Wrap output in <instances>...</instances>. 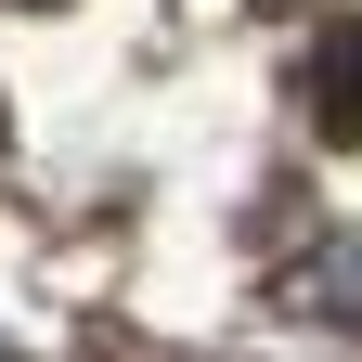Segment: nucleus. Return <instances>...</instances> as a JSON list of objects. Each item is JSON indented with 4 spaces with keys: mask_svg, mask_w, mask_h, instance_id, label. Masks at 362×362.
Returning a JSON list of instances; mask_svg holds the SVG:
<instances>
[{
    "mask_svg": "<svg viewBox=\"0 0 362 362\" xmlns=\"http://www.w3.org/2000/svg\"><path fill=\"white\" fill-rule=\"evenodd\" d=\"M324 298H337V324H362V246H324L285 272V310H324Z\"/></svg>",
    "mask_w": 362,
    "mask_h": 362,
    "instance_id": "nucleus-2",
    "label": "nucleus"
},
{
    "mask_svg": "<svg viewBox=\"0 0 362 362\" xmlns=\"http://www.w3.org/2000/svg\"><path fill=\"white\" fill-rule=\"evenodd\" d=\"M310 117H324L337 143H362V26H337L324 52H310Z\"/></svg>",
    "mask_w": 362,
    "mask_h": 362,
    "instance_id": "nucleus-1",
    "label": "nucleus"
}]
</instances>
